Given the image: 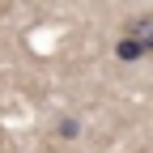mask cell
Here are the masks:
<instances>
[{
  "mask_svg": "<svg viewBox=\"0 0 153 153\" xmlns=\"http://www.w3.org/2000/svg\"><path fill=\"white\" fill-rule=\"evenodd\" d=\"M123 34H128V38H136L140 51L149 55V51H153V13H136V17L123 26Z\"/></svg>",
  "mask_w": 153,
  "mask_h": 153,
  "instance_id": "1",
  "label": "cell"
},
{
  "mask_svg": "<svg viewBox=\"0 0 153 153\" xmlns=\"http://www.w3.org/2000/svg\"><path fill=\"white\" fill-rule=\"evenodd\" d=\"M115 55H119V60H128V64H132V60H140L145 51H140V43H136V38H128V34H123L119 43H115Z\"/></svg>",
  "mask_w": 153,
  "mask_h": 153,
  "instance_id": "2",
  "label": "cell"
},
{
  "mask_svg": "<svg viewBox=\"0 0 153 153\" xmlns=\"http://www.w3.org/2000/svg\"><path fill=\"white\" fill-rule=\"evenodd\" d=\"M60 136H64V140L76 136V119H60Z\"/></svg>",
  "mask_w": 153,
  "mask_h": 153,
  "instance_id": "3",
  "label": "cell"
}]
</instances>
